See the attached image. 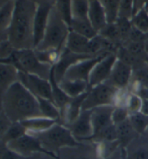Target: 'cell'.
Instances as JSON below:
<instances>
[{"instance_id": "44", "label": "cell", "mask_w": 148, "mask_h": 159, "mask_svg": "<svg viewBox=\"0 0 148 159\" xmlns=\"http://www.w3.org/2000/svg\"><path fill=\"white\" fill-rule=\"evenodd\" d=\"M12 121L8 118V116L4 114V112L1 110V114H0V136L3 135L5 132L7 131L9 128L12 126Z\"/></svg>"}, {"instance_id": "10", "label": "cell", "mask_w": 148, "mask_h": 159, "mask_svg": "<svg viewBox=\"0 0 148 159\" xmlns=\"http://www.w3.org/2000/svg\"><path fill=\"white\" fill-rule=\"evenodd\" d=\"M109 54V52L103 53L98 56L78 61L69 68V70L66 72L64 79L70 80H84L89 83L90 75L92 70L96 65V64H98Z\"/></svg>"}, {"instance_id": "28", "label": "cell", "mask_w": 148, "mask_h": 159, "mask_svg": "<svg viewBox=\"0 0 148 159\" xmlns=\"http://www.w3.org/2000/svg\"><path fill=\"white\" fill-rule=\"evenodd\" d=\"M39 103L40 111L42 116L52 119L60 123L61 119V111L52 101L40 97H36Z\"/></svg>"}, {"instance_id": "37", "label": "cell", "mask_w": 148, "mask_h": 159, "mask_svg": "<svg viewBox=\"0 0 148 159\" xmlns=\"http://www.w3.org/2000/svg\"><path fill=\"white\" fill-rule=\"evenodd\" d=\"M55 5H56L61 17H62L63 20L67 24L70 29V26H71L72 21L71 1H68V0L55 1Z\"/></svg>"}, {"instance_id": "18", "label": "cell", "mask_w": 148, "mask_h": 159, "mask_svg": "<svg viewBox=\"0 0 148 159\" xmlns=\"http://www.w3.org/2000/svg\"><path fill=\"white\" fill-rule=\"evenodd\" d=\"M15 9V1H2L0 4V34L1 41L8 40L7 30L12 23Z\"/></svg>"}, {"instance_id": "41", "label": "cell", "mask_w": 148, "mask_h": 159, "mask_svg": "<svg viewBox=\"0 0 148 159\" xmlns=\"http://www.w3.org/2000/svg\"><path fill=\"white\" fill-rule=\"evenodd\" d=\"M129 112L127 108L115 107L112 114V121L114 125H118L129 119Z\"/></svg>"}, {"instance_id": "46", "label": "cell", "mask_w": 148, "mask_h": 159, "mask_svg": "<svg viewBox=\"0 0 148 159\" xmlns=\"http://www.w3.org/2000/svg\"><path fill=\"white\" fill-rule=\"evenodd\" d=\"M145 115L148 116V100L145 99V100H142V107H141L140 111Z\"/></svg>"}, {"instance_id": "22", "label": "cell", "mask_w": 148, "mask_h": 159, "mask_svg": "<svg viewBox=\"0 0 148 159\" xmlns=\"http://www.w3.org/2000/svg\"><path fill=\"white\" fill-rule=\"evenodd\" d=\"M58 85L61 90L71 98H76L90 89L89 83L84 80H70L63 79Z\"/></svg>"}, {"instance_id": "43", "label": "cell", "mask_w": 148, "mask_h": 159, "mask_svg": "<svg viewBox=\"0 0 148 159\" xmlns=\"http://www.w3.org/2000/svg\"><path fill=\"white\" fill-rule=\"evenodd\" d=\"M16 49L13 47L9 40H3L0 43V60H4L12 56Z\"/></svg>"}, {"instance_id": "3", "label": "cell", "mask_w": 148, "mask_h": 159, "mask_svg": "<svg viewBox=\"0 0 148 159\" xmlns=\"http://www.w3.org/2000/svg\"><path fill=\"white\" fill-rule=\"evenodd\" d=\"M70 31L69 26L63 20L54 3L51 10L43 39L34 49L56 51L61 54L66 47Z\"/></svg>"}, {"instance_id": "33", "label": "cell", "mask_w": 148, "mask_h": 159, "mask_svg": "<svg viewBox=\"0 0 148 159\" xmlns=\"http://www.w3.org/2000/svg\"><path fill=\"white\" fill-rule=\"evenodd\" d=\"M104 8L108 24L116 23L119 19V10L120 1L105 0L101 1Z\"/></svg>"}, {"instance_id": "48", "label": "cell", "mask_w": 148, "mask_h": 159, "mask_svg": "<svg viewBox=\"0 0 148 159\" xmlns=\"http://www.w3.org/2000/svg\"><path fill=\"white\" fill-rule=\"evenodd\" d=\"M143 136L145 137V138H146L147 139H148V129H147V131L145 132V133L143 134Z\"/></svg>"}, {"instance_id": "30", "label": "cell", "mask_w": 148, "mask_h": 159, "mask_svg": "<svg viewBox=\"0 0 148 159\" xmlns=\"http://www.w3.org/2000/svg\"><path fill=\"white\" fill-rule=\"evenodd\" d=\"M27 134V130L20 122H14L7 131L1 136V145H6L8 143L18 139Z\"/></svg>"}, {"instance_id": "29", "label": "cell", "mask_w": 148, "mask_h": 159, "mask_svg": "<svg viewBox=\"0 0 148 159\" xmlns=\"http://www.w3.org/2000/svg\"><path fill=\"white\" fill-rule=\"evenodd\" d=\"M70 30L74 31L88 39H91L98 35L90 23L89 18L84 20H75L72 21Z\"/></svg>"}, {"instance_id": "4", "label": "cell", "mask_w": 148, "mask_h": 159, "mask_svg": "<svg viewBox=\"0 0 148 159\" xmlns=\"http://www.w3.org/2000/svg\"><path fill=\"white\" fill-rule=\"evenodd\" d=\"M30 134L36 137L50 156L57 158L62 148L77 146L82 143L74 138L69 128L60 123H56L44 132Z\"/></svg>"}, {"instance_id": "1", "label": "cell", "mask_w": 148, "mask_h": 159, "mask_svg": "<svg viewBox=\"0 0 148 159\" xmlns=\"http://www.w3.org/2000/svg\"><path fill=\"white\" fill-rule=\"evenodd\" d=\"M1 110L12 122L42 116L37 98L20 81L1 94Z\"/></svg>"}, {"instance_id": "13", "label": "cell", "mask_w": 148, "mask_h": 159, "mask_svg": "<svg viewBox=\"0 0 148 159\" xmlns=\"http://www.w3.org/2000/svg\"><path fill=\"white\" fill-rule=\"evenodd\" d=\"M117 60L116 53H110L93 67L90 72L89 85L90 88L104 83L111 75L113 67Z\"/></svg>"}, {"instance_id": "45", "label": "cell", "mask_w": 148, "mask_h": 159, "mask_svg": "<svg viewBox=\"0 0 148 159\" xmlns=\"http://www.w3.org/2000/svg\"><path fill=\"white\" fill-rule=\"evenodd\" d=\"M104 159H126L125 148L119 146L114 153Z\"/></svg>"}, {"instance_id": "32", "label": "cell", "mask_w": 148, "mask_h": 159, "mask_svg": "<svg viewBox=\"0 0 148 159\" xmlns=\"http://www.w3.org/2000/svg\"><path fill=\"white\" fill-rule=\"evenodd\" d=\"M129 120L139 135H143L148 129V116L141 112L129 114Z\"/></svg>"}, {"instance_id": "26", "label": "cell", "mask_w": 148, "mask_h": 159, "mask_svg": "<svg viewBox=\"0 0 148 159\" xmlns=\"http://www.w3.org/2000/svg\"><path fill=\"white\" fill-rule=\"evenodd\" d=\"M51 85H52V99L53 102L56 107L60 110L61 113L67 107L70 101H71V98L67 96L62 90L59 87L58 83L55 80L54 75V66H53L52 74L49 79Z\"/></svg>"}, {"instance_id": "19", "label": "cell", "mask_w": 148, "mask_h": 159, "mask_svg": "<svg viewBox=\"0 0 148 159\" xmlns=\"http://www.w3.org/2000/svg\"><path fill=\"white\" fill-rule=\"evenodd\" d=\"M88 18L92 27L98 33L107 25L105 10L101 1H89Z\"/></svg>"}, {"instance_id": "21", "label": "cell", "mask_w": 148, "mask_h": 159, "mask_svg": "<svg viewBox=\"0 0 148 159\" xmlns=\"http://www.w3.org/2000/svg\"><path fill=\"white\" fill-rule=\"evenodd\" d=\"M19 70L12 64L0 62V90L3 94L13 84L19 81Z\"/></svg>"}, {"instance_id": "6", "label": "cell", "mask_w": 148, "mask_h": 159, "mask_svg": "<svg viewBox=\"0 0 148 159\" xmlns=\"http://www.w3.org/2000/svg\"><path fill=\"white\" fill-rule=\"evenodd\" d=\"M119 90L106 83L90 88L82 106V111L92 110L103 106H115Z\"/></svg>"}, {"instance_id": "14", "label": "cell", "mask_w": 148, "mask_h": 159, "mask_svg": "<svg viewBox=\"0 0 148 159\" xmlns=\"http://www.w3.org/2000/svg\"><path fill=\"white\" fill-rule=\"evenodd\" d=\"M133 68L122 61L117 60L113 67L111 75L105 83L119 90L127 89L132 76Z\"/></svg>"}, {"instance_id": "35", "label": "cell", "mask_w": 148, "mask_h": 159, "mask_svg": "<svg viewBox=\"0 0 148 159\" xmlns=\"http://www.w3.org/2000/svg\"><path fill=\"white\" fill-rule=\"evenodd\" d=\"M98 35L116 45H122V42H121L120 35H119L116 23L107 24L102 30L99 31Z\"/></svg>"}, {"instance_id": "23", "label": "cell", "mask_w": 148, "mask_h": 159, "mask_svg": "<svg viewBox=\"0 0 148 159\" xmlns=\"http://www.w3.org/2000/svg\"><path fill=\"white\" fill-rule=\"evenodd\" d=\"M89 41L90 39L70 30L66 42V48L74 54L89 55L87 52Z\"/></svg>"}, {"instance_id": "17", "label": "cell", "mask_w": 148, "mask_h": 159, "mask_svg": "<svg viewBox=\"0 0 148 159\" xmlns=\"http://www.w3.org/2000/svg\"><path fill=\"white\" fill-rule=\"evenodd\" d=\"M89 90L82 94L81 96L71 99L70 103L61 113V119L60 124L65 126H68L78 118L82 112V106L88 95Z\"/></svg>"}, {"instance_id": "34", "label": "cell", "mask_w": 148, "mask_h": 159, "mask_svg": "<svg viewBox=\"0 0 148 159\" xmlns=\"http://www.w3.org/2000/svg\"><path fill=\"white\" fill-rule=\"evenodd\" d=\"M72 20H84L88 18L89 1H71Z\"/></svg>"}, {"instance_id": "39", "label": "cell", "mask_w": 148, "mask_h": 159, "mask_svg": "<svg viewBox=\"0 0 148 159\" xmlns=\"http://www.w3.org/2000/svg\"><path fill=\"white\" fill-rule=\"evenodd\" d=\"M142 99L139 97L137 95L133 93L130 92L128 96L127 103H126V108L129 112V114L140 112L141 107H142Z\"/></svg>"}, {"instance_id": "47", "label": "cell", "mask_w": 148, "mask_h": 159, "mask_svg": "<svg viewBox=\"0 0 148 159\" xmlns=\"http://www.w3.org/2000/svg\"><path fill=\"white\" fill-rule=\"evenodd\" d=\"M41 159H59V158H55L54 156H52L49 155H46V154H43V157H42Z\"/></svg>"}, {"instance_id": "15", "label": "cell", "mask_w": 148, "mask_h": 159, "mask_svg": "<svg viewBox=\"0 0 148 159\" xmlns=\"http://www.w3.org/2000/svg\"><path fill=\"white\" fill-rule=\"evenodd\" d=\"M98 56V55H97ZM96 56L91 55H83L77 54L72 53L65 47L63 52H61L58 61L54 65V75L55 80L57 83H60L65 78V75L70 67H71L74 64L78 62L83 59L91 58Z\"/></svg>"}, {"instance_id": "31", "label": "cell", "mask_w": 148, "mask_h": 159, "mask_svg": "<svg viewBox=\"0 0 148 159\" xmlns=\"http://www.w3.org/2000/svg\"><path fill=\"white\" fill-rule=\"evenodd\" d=\"M118 140L116 125H111L94 134L89 140L86 142H92L95 143H100L104 142H114Z\"/></svg>"}, {"instance_id": "38", "label": "cell", "mask_w": 148, "mask_h": 159, "mask_svg": "<svg viewBox=\"0 0 148 159\" xmlns=\"http://www.w3.org/2000/svg\"><path fill=\"white\" fill-rule=\"evenodd\" d=\"M116 24L117 28H118L119 35H120L121 42H122L123 44L129 39L130 33L132 31V27H133L132 24V21L127 19L119 17Z\"/></svg>"}, {"instance_id": "12", "label": "cell", "mask_w": 148, "mask_h": 159, "mask_svg": "<svg viewBox=\"0 0 148 159\" xmlns=\"http://www.w3.org/2000/svg\"><path fill=\"white\" fill-rule=\"evenodd\" d=\"M91 113L92 110L82 111L74 122L66 126L70 129L74 138L80 143L86 142L93 136Z\"/></svg>"}, {"instance_id": "42", "label": "cell", "mask_w": 148, "mask_h": 159, "mask_svg": "<svg viewBox=\"0 0 148 159\" xmlns=\"http://www.w3.org/2000/svg\"><path fill=\"white\" fill-rule=\"evenodd\" d=\"M43 156V153H38L36 155L29 156V157H26V156H23L15 153L7 148L5 146L2 145L1 159H41Z\"/></svg>"}, {"instance_id": "16", "label": "cell", "mask_w": 148, "mask_h": 159, "mask_svg": "<svg viewBox=\"0 0 148 159\" xmlns=\"http://www.w3.org/2000/svg\"><path fill=\"white\" fill-rule=\"evenodd\" d=\"M115 106H103L92 110L91 120L93 135L109 126L114 125L112 121V114Z\"/></svg>"}, {"instance_id": "11", "label": "cell", "mask_w": 148, "mask_h": 159, "mask_svg": "<svg viewBox=\"0 0 148 159\" xmlns=\"http://www.w3.org/2000/svg\"><path fill=\"white\" fill-rule=\"evenodd\" d=\"M58 157L59 159H102L97 144L92 142H83L77 146L62 148Z\"/></svg>"}, {"instance_id": "7", "label": "cell", "mask_w": 148, "mask_h": 159, "mask_svg": "<svg viewBox=\"0 0 148 159\" xmlns=\"http://www.w3.org/2000/svg\"><path fill=\"white\" fill-rule=\"evenodd\" d=\"M5 146L14 153L19 155L29 157L38 153H43L49 155L43 148L39 140L36 137L30 134H25L18 139L8 143ZM50 156V155H49Z\"/></svg>"}, {"instance_id": "51", "label": "cell", "mask_w": 148, "mask_h": 159, "mask_svg": "<svg viewBox=\"0 0 148 159\" xmlns=\"http://www.w3.org/2000/svg\"><path fill=\"white\" fill-rule=\"evenodd\" d=\"M146 36H147V39H148V33L146 34Z\"/></svg>"}, {"instance_id": "50", "label": "cell", "mask_w": 148, "mask_h": 159, "mask_svg": "<svg viewBox=\"0 0 148 159\" xmlns=\"http://www.w3.org/2000/svg\"><path fill=\"white\" fill-rule=\"evenodd\" d=\"M145 61H147V62L148 63V57H147V58L146 59V60H145Z\"/></svg>"}, {"instance_id": "8", "label": "cell", "mask_w": 148, "mask_h": 159, "mask_svg": "<svg viewBox=\"0 0 148 159\" xmlns=\"http://www.w3.org/2000/svg\"><path fill=\"white\" fill-rule=\"evenodd\" d=\"M19 81L36 97L48 99L53 102L52 85L49 80L19 72Z\"/></svg>"}, {"instance_id": "36", "label": "cell", "mask_w": 148, "mask_h": 159, "mask_svg": "<svg viewBox=\"0 0 148 159\" xmlns=\"http://www.w3.org/2000/svg\"><path fill=\"white\" fill-rule=\"evenodd\" d=\"M132 24L136 29L144 34L148 33V10L145 7L134 15L132 20Z\"/></svg>"}, {"instance_id": "2", "label": "cell", "mask_w": 148, "mask_h": 159, "mask_svg": "<svg viewBox=\"0 0 148 159\" xmlns=\"http://www.w3.org/2000/svg\"><path fill=\"white\" fill-rule=\"evenodd\" d=\"M36 1H15L12 23L7 30L8 40L16 50L34 48V19Z\"/></svg>"}, {"instance_id": "9", "label": "cell", "mask_w": 148, "mask_h": 159, "mask_svg": "<svg viewBox=\"0 0 148 159\" xmlns=\"http://www.w3.org/2000/svg\"><path fill=\"white\" fill-rule=\"evenodd\" d=\"M36 3L37 8L34 19V48L43 39L51 10L55 1H36Z\"/></svg>"}, {"instance_id": "5", "label": "cell", "mask_w": 148, "mask_h": 159, "mask_svg": "<svg viewBox=\"0 0 148 159\" xmlns=\"http://www.w3.org/2000/svg\"><path fill=\"white\" fill-rule=\"evenodd\" d=\"M2 63L12 64L20 72L36 75L49 80L53 66L43 63L37 58L34 49L16 50L10 58L0 60Z\"/></svg>"}, {"instance_id": "25", "label": "cell", "mask_w": 148, "mask_h": 159, "mask_svg": "<svg viewBox=\"0 0 148 159\" xmlns=\"http://www.w3.org/2000/svg\"><path fill=\"white\" fill-rule=\"evenodd\" d=\"M116 127L118 141L120 146L123 148L127 147L134 139L140 136L133 129L129 119L123 122L116 125Z\"/></svg>"}, {"instance_id": "49", "label": "cell", "mask_w": 148, "mask_h": 159, "mask_svg": "<svg viewBox=\"0 0 148 159\" xmlns=\"http://www.w3.org/2000/svg\"><path fill=\"white\" fill-rule=\"evenodd\" d=\"M145 7H146V9L148 10V2L147 1L146 2V4H145Z\"/></svg>"}, {"instance_id": "27", "label": "cell", "mask_w": 148, "mask_h": 159, "mask_svg": "<svg viewBox=\"0 0 148 159\" xmlns=\"http://www.w3.org/2000/svg\"><path fill=\"white\" fill-rule=\"evenodd\" d=\"M140 86L148 88V63L142 61L133 67L131 81L128 87Z\"/></svg>"}, {"instance_id": "20", "label": "cell", "mask_w": 148, "mask_h": 159, "mask_svg": "<svg viewBox=\"0 0 148 159\" xmlns=\"http://www.w3.org/2000/svg\"><path fill=\"white\" fill-rule=\"evenodd\" d=\"M126 159H148V139L140 135L125 148Z\"/></svg>"}, {"instance_id": "24", "label": "cell", "mask_w": 148, "mask_h": 159, "mask_svg": "<svg viewBox=\"0 0 148 159\" xmlns=\"http://www.w3.org/2000/svg\"><path fill=\"white\" fill-rule=\"evenodd\" d=\"M20 123L27 130V133L35 134L46 131L59 122L44 116H38V117L27 119L21 121Z\"/></svg>"}, {"instance_id": "40", "label": "cell", "mask_w": 148, "mask_h": 159, "mask_svg": "<svg viewBox=\"0 0 148 159\" xmlns=\"http://www.w3.org/2000/svg\"><path fill=\"white\" fill-rule=\"evenodd\" d=\"M119 17L132 21L133 18V1H120Z\"/></svg>"}]
</instances>
